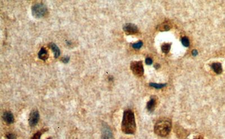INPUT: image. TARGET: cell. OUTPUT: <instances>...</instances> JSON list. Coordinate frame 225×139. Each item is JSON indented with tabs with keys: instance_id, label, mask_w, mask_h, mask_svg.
<instances>
[{
	"instance_id": "obj_1",
	"label": "cell",
	"mask_w": 225,
	"mask_h": 139,
	"mask_svg": "<svg viewBox=\"0 0 225 139\" xmlns=\"http://www.w3.org/2000/svg\"><path fill=\"white\" fill-rule=\"evenodd\" d=\"M121 129L125 134L133 135L135 133L136 123L134 113L131 110L127 109L124 112Z\"/></svg>"
},
{
	"instance_id": "obj_2",
	"label": "cell",
	"mask_w": 225,
	"mask_h": 139,
	"mask_svg": "<svg viewBox=\"0 0 225 139\" xmlns=\"http://www.w3.org/2000/svg\"><path fill=\"white\" fill-rule=\"evenodd\" d=\"M172 128V122L168 118L159 120L154 126V132L158 136L164 138L168 136Z\"/></svg>"
},
{
	"instance_id": "obj_3",
	"label": "cell",
	"mask_w": 225,
	"mask_h": 139,
	"mask_svg": "<svg viewBox=\"0 0 225 139\" xmlns=\"http://www.w3.org/2000/svg\"><path fill=\"white\" fill-rule=\"evenodd\" d=\"M31 10L33 16L36 18L43 17L47 13L46 6L41 3H38L33 5Z\"/></svg>"
},
{
	"instance_id": "obj_4",
	"label": "cell",
	"mask_w": 225,
	"mask_h": 139,
	"mask_svg": "<svg viewBox=\"0 0 225 139\" xmlns=\"http://www.w3.org/2000/svg\"><path fill=\"white\" fill-rule=\"evenodd\" d=\"M130 68L134 75L141 77L144 74V70L141 61H132L130 64Z\"/></svg>"
},
{
	"instance_id": "obj_5",
	"label": "cell",
	"mask_w": 225,
	"mask_h": 139,
	"mask_svg": "<svg viewBox=\"0 0 225 139\" xmlns=\"http://www.w3.org/2000/svg\"><path fill=\"white\" fill-rule=\"evenodd\" d=\"M39 120V114L37 109H33L31 111L29 117V124L31 127H35L38 123Z\"/></svg>"
},
{
	"instance_id": "obj_6",
	"label": "cell",
	"mask_w": 225,
	"mask_h": 139,
	"mask_svg": "<svg viewBox=\"0 0 225 139\" xmlns=\"http://www.w3.org/2000/svg\"><path fill=\"white\" fill-rule=\"evenodd\" d=\"M123 31L127 35L136 34L138 32L137 27L132 23H127L123 26Z\"/></svg>"
},
{
	"instance_id": "obj_7",
	"label": "cell",
	"mask_w": 225,
	"mask_h": 139,
	"mask_svg": "<svg viewBox=\"0 0 225 139\" xmlns=\"http://www.w3.org/2000/svg\"><path fill=\"white\" fill-rule=\"evenodd\" d=\"M101 139H112V134L110 127L104 123L101 130Z\"/></svg>"
},
{
	"instance_id": "obj_8",
	"label": "cell",
	"mask_w": 225,
	"mask_h": 139,
	"mask_svg": "<svg viewBox=\"0 0 225 139\" xmlns=\"http://www.w3.org/2000/svg\"><path fill=\"white\" fill-rule=\"evenodd\" d=\"M157 104H158V98L155 96H151L150 100L148 102L146 105L148 110L149 112H152L155 110Z\"/></svg>"
},
{
	"instance_id": "obj_9",
	"label": "cell",
	"mask_w": 225,
	"mask_h": 139,
	"mask_svg": "<svg viewBox=\"0 0 225 139\" xmlns=\"http://www.w3.org/2000/svg\"><path fill=\"white\" fill-rule=\"evenodd\" d=\"M2 117L4 121L8 124H11L14 122V116L10 112H4Z\"/></svg>"
},
{
	"instance_id": "obj_10",
	"label": "cell",
	"mask_w": 225,
	"mask_h": 139,
	"mask_svg": "<svg viewBox=\"0 0 225 139\" xmlns=\"http://www.w3.org/2000/svg\"><path fill=\"white\" fill-rule=\"evenodd\" d=\"M38 56L39 59L43 60V61L47 60L49 57V55L47 50H46V48H45L43 47H41V49H40L39 51L38 52Z\"/></svg>"
},
{
	"instance_id": "obj_11",
	"label": "cell",
	"mask_w": 225,
	"mask_h": 139,
	"mask_svg": "<svg viewBox=\"0 0 225 139\" xmlns=\"http://www.w3.org/2000/svg\"><path fill=\"white\" fill-rule=\"evenodd\" d=\"M49 47L51 49L52 51L54 53V57L55 58H57L60 55V50L59 47L54 43H50L49 44Z\"/></svg>"
},
{
	"instance_id": "obj_12",
	"label": "cell",
	"mask_w": 225,
	"mask_h": 139,
	"mask_svg": "<svg viewBox=\"0 0 225 139\" xmlns=\"http://www.w3.org/2000/svg\"><path fill=\"white\" fill-rule=\"evenodd\" d=\"M211 67L213 71L218 74H220L222 72V65L220 63H214L211 65Z\"/></svg>"
},
{
	"instance_id": "obj_13",
	"label": "cell",
	"mask_w": 225,
	"mask_h": 139,
	"mask_svg": "<svg viewBox=\"0 0 225 139\" xmlns=\"http://www.w3.org/2000/svg\"><path fill=\"white\" fill-rule=\"evenodd\" d=\"M171 28V25L167 23H164L158 27V29L161 32L168 31Z\"/></svg>"
},
{
	"instance_id": "obj_14",
	"label": "cell",
	"mask_w": 225,
	"mask_h": 139,
	"mask_svg": "<svg viewBox=\"0 0 225 139\" xmlns=\"http://www.w3.org/2000/svg\"><path fill=\"white\" fill-rule=\"evenodd\" d=\"M171 43H164L162 46V50L164 53H167L170 51Z\"/></svg>"
},
{
	"instance_id": "obj_15",
	"label": "cell",
	"mask_w": 225,
	"mask_h": 139,
	"mask_svg": "<svg viewBox=\"0 0 225 139\" xmlns=\"http://www.w3.org/2000/svg\"><path fill=\"white\" fill-rule=\"evenodd\" d=\"M150 86L152 87H154L156 89H160L164 87H165L167 84H156V83H150L149 84Z\"/></svg>"
},
{
	"instance_id": "obj_16",
	"label": "cell",
	"mask_w": 225,
	"mask_h": 139,
	"mask_svg": "<svg viewBox=\"0 0 225 139\" xmlns=\"http://www.w3.org/2000/svg\"><path fill=\"white\" fill-rule=\"evenodd\" d=\"M143 43L142 41H138L137 43H134L132 44V47L134 49H139L142 46Z\"/></svg>"
},
{
	"instance_id": "obj_17",
	"label": "cell",
	"mask_w": 225,
	"mask_h": 139,
	"mask_svg": "<svg viewBox=\"0 0 225 139\" xmlns=\"http://www.w3.org/2000/svg\"><path fill=\"white\" fill-rule=\"evenodd\" d=\"M181 42H182V45L184 46H185V47H188L189 46V45H190V41H189L188 38H187V37H183L182 38V39H181Z\"/></svg>"
},
{
	"instance_id": "obj_18",
	"label": "cell",
	"mask_w": 225,
	"mask_h": 139,
	"mask_svg": "<svg viewBox=\"0 0 225 139\" xmlns=\"http://www.w3.org/2000/svg\"><path fill=\"white\" fill-rule=\"evenodd\" d=\"M43 132H44V131H43V130H41V131H38L37 132H36L33 135V136L32 137V139H40L41 137V135H42V134H43Z\"/></svg>"
},
{
	"instance_id": "obj_19",
	"label": "cell",
	"mask_w": 225,
	"mask_h": 139,
	"mask_svg": "<svg viewBox=\"0 0 225 139\" xmlns=\"http://www.w3.org/2000/svg\"><path fill=\"white\" fill-rule=\"evenodd\" d=\"M70 60V57L69 56H65L61 59V61L64 64H67Z\"/></svg>"
},
{
	"instance_id": "obj_20",
	"label": "cell",
	"mask_w": 225,
	"mask_h": 139,
	"mask_svg": "<svg viewBox=\"0 0 225 139\" xmlns=\"http://www.w3.org/2000/svg\"><path fill=\"white\" fill-rule=\"evenodd\" d=\"M6 138L7 139H15L16 136L14 134H8L6 135Z\"/></svg>"
},
{
	"instance_id": "obj_21",
	"label": "cell",
	"mask_w": 225,
	"mask_h": 139,
	"mask_svg": "<svg viewBox=\"0 0 225 139\" xmlns=\"http://www.w3.org/2000/svg\"><path fill=\"white\" fill-rule=\"evenodd\" d=\"M145 63L147 65H151L152 63V60L150 57H147L145 59Z\"/></svg>"
},
{
	"instance_id": "obj_22",
	"label": "cell",
	"mask_w": 225,
	"mask_h": 139,
	"mask_svg": "<svg viewBox=\"0 0 225 139\" xmlns=\"http://www.w3.org/2000/svg\"><path fill=\"white\" fill-rule=\"evenodd\" d=\"M192 55H193L194 56H196L198 54V51H197L196 50H194L192 51Z\"/></svg>"
},
{
	"instance_id": "obj_23",
	"label": "cell",
	"mask_w": 225,
	"mask_h": 139,
	"mask_svg": "<svg viewBox=\"0 0 225 139\" xmlns=\"http://www.w3.org/2000/svg\"><path fill=\"white\" fill-rule=\"evenodd\" d=\"M159 67H160V65H159L158 64H156L154 65V67H155V68H156V69H158V68H159Z\"/></svg>"
},
{
	"instance_id": "obj_24",
	"label": "cell",
	"mask_w": 225,
	"mask_h": 139,
	"mask_svg": "<svg viewBox=\"0 0 225 139\" xmlns=\"http://www.w3.org/2000/svg\"><path fill=\"white\" fill-rule=\"evenodd\" d=\"M203 139L202 138H201V137H199L198 138H196V139Z\"/></svg>"
}]
</instances>
